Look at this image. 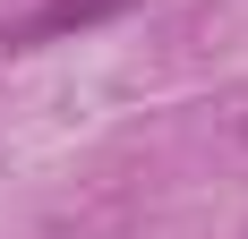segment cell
I'll return each instance as SVG.
<instances>
[{"instance_id":"obj_1","label":"cell","mask_w":248,"mask_h":239,"mask_svg":"<svg viewBox=\"0 0 248 239\" xmlns=\"http://www.w3.org/2000/svg\"><path fill=\"white\" fill-rule=\"evenodd\" d=\"M128 0H43L26 26H9L0 43H51V34H77V26H103V17H120Z\"/></svg>"},{"instance_id":"obj_2","label":"cell","mask_w":248,"mask_h":239,"mask_svg":"<svg viewBox=\"0 0 248 239\" xmlns=\"http://www.w3.org/2000/svg\"><path fill=\"white\" fill-rule=\"evenodd\" d=\"M240 137H248V120H240Z\"/></svg>"}]
</instances>
